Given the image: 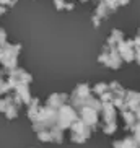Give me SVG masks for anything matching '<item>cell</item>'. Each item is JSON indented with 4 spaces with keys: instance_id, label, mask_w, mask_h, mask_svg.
I'll list each match as a JSON object with an SVG mask.
<instances>
[{
    "instance_id": "6da1fadb",
    "label": "cell",
    "mask_w": 140,
    "mask_h": 148,
    "mask_svg": "<svg viewBox=\"0 0 140 148\" xmlns=\"http://www.w3.org/2000/svg\"><path fill=\"white\" fill-rule=\"evenodd\" d=\"M5 12V7H2V8H0V13H3Z\"/></svg>"
}]
</instances>
